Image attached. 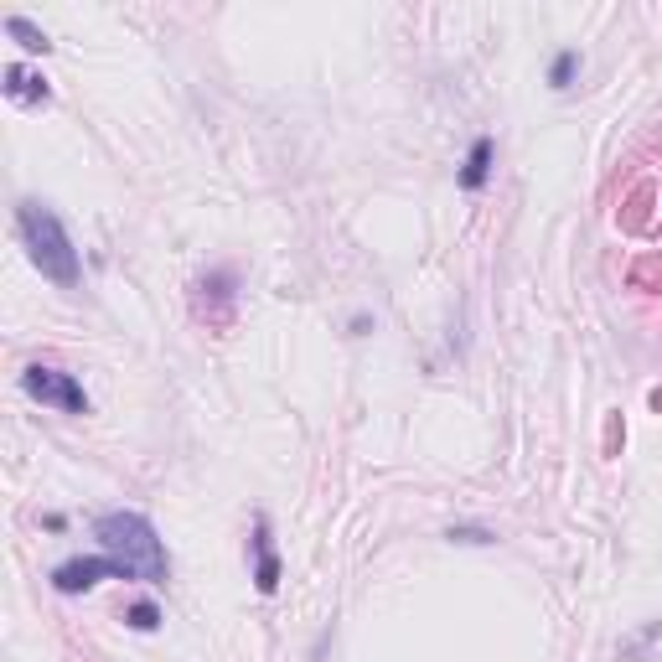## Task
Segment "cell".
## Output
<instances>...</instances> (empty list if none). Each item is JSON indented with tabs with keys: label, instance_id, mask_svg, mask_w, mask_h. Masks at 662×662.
Listing matches in <instances>:
<instances>
[{
	"label": "cell",
	"instance_id": "6da1fadb",
	"mask_svg": "<svg viewBox=\"0 0 662 662\" xmlns=\"http://www.w3.org/2000/svg\"><path fill=\"white\" fill-rule=\"evenodd\" d=\"M98 554H109L119 580H146V585H166L171 575V559H166L161 538H156V523L146 513H104L94 523Z\"/></svg>",
	"mask_w": 662,
	"mask_h": 662
},
{
	"label": "cell",
	"instance_id": "7a4b0ae2",
	"mask_svg": "<svg viewBox=\"0 0 662 662\" xmlns=\"http://www.w3.org/2000/svg\"><path fill=\"white\" fill-rule=\"evenodd\" d=\"M16 223H21V239H26V249H32L36 270H42L52 285L73 290V285H78V249H73V239H67L63 218H57L52 208H42V202H21Z\"/></svg>",
	"mask_w": 662,
	"mask_h": 662
},
{
	"label": "cell",
	"instance_id": "3957f363",
	"mask_svg": "<svg viewBox=\"0 0 662 662\" xmlns=\"http://www.w3.org/2000/svg\"><path fill=\"white\" fill-rule=\"evenodd\" d=\"M21 388L32 393V399H42V404L63 409V414H88V393H83V383L73 378V372H57V368H26L21 372Z\"/></svg>",
	"mask_w": 662,
	"mask_h": 662
},
{
	"label": "cell",
	"instance_id": "277c9868",
	"mask_svg": "<svg viewBox=\"0 0 662 662\" xmlns=\"http://www.w3.org/2000/svg\"><path fill=\"white\" fill-rule=\"evenodd\" d=\"M98 580H119V569H114L109 554H88V559H67V565L52 569V585H57V596H78V590H94Z\"/></svg>",
	"mask_w": 662,
	"mask_h": 662
},
{
	"label": "cell",
	"instance_id": "5b68a950",
	"mask_svg": "<svg viewBox=\"0 0 662 662\" xmlns=\"http://www.w3.org/2000/svg\"><path fill=\"white\" fill-rule=\"evenodd\" d=\"M254 585L264 596L280 590V554H275V538H270V517L259 513L254 517Z\"/></svg>",
	"mask_w": 662,
	"mask_h": 662
},
{
	"label": "cell",
	"instance_id": "8992f818",
	"mask_svg": "<svg viewBox=\"0 0 662 662\" xmlns=\"http://www.w3.org/2000/svg\"><path fill=\"white\" fill-rule=\"evenodd\" d=\"M492 140H471V156H466V166H461V187H466V192H482L486 187V177H492Z\"/></svg>",
	"mask_w": 662,
	"mask_h": 662
},
{
	"label": "cell",
	"instance_id": "52a82bcc",
	"mask_svg": "<svg viewBox=\"0 0 662 662\" xmlns=\"http://www.w3.org/2000/svg\"><path fill=\"white\" fill-rule=\"evenodd\" d=\"M5 94H11V98H26V104H47V83L32 78L21 63H11V67H5Z\"/></svg>",
	"mask_w": 662,
	"mask_h": 662
},
{
	"label": "cell",
	"instance_id": "ba28073f",
	"mask_svg": "<svg viewBox=\"0 0 662 662\" xmlns=\"http://www.w3.org/2000/svg\"><path fill=\"white\" fill-rule=\"evenodd\" d=\"M5 32L16 36V42H21L26 52H47V47H52V42H47L42 32H36V26H32L26 16H5Z\"/></svg>",
	"mask_w": 662,
	"mask_h": 662
},
{
	"label": "cell",
	"instance_id": "9c48e42d",
	"mask_svg": "<svg viewBox=\"0 0 662 662\" xmlns=\"http://www.w3.org/2000/svg\"><path fill=\"white\" fill-rule=\"evenodd\" d=\"M125 621L135 631H156V626H161V611H156V600H135V606L125 611Z\"/></svg>",
	"mask_w": 662,
	"mask_h": 662
},
{
	"label": "cell",
	"instance_id": "30bf717a",
	"mask_svg": "<svg viewBox=\"0 0 662 662\" xmlns=\"http://www.w3.org/2000/svg\"><path fill=\"white\" fill-rule=\"evenodd\" d=\"M580 73V52H559L554 57V67H549V83L554 88H569V78Z\"/></svg>",
	"mask_w": 662,
	"mask_h": 662
},
{
	"label": "cell",
	"instance_id": "8fae6325",
	"mask_svg": "<svg viewBox=\"0 0 662 662\" xmlns=\"http://www.w3.org/2000/svg\"><path fill=\"white\" fill-rule=\"evenodd\" d=\"M451 544H492L486 528H451Z\"/></svg>",
	"mask_w": 662,
	"mask_h": 662
}]
</instances>
